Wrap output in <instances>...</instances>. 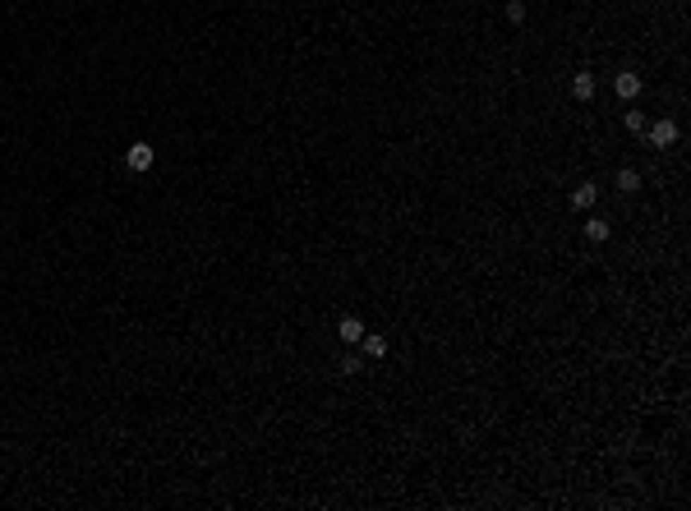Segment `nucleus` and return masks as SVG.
Returning <instances> with one entry per match:
<instances>
[{
    "label": "nucleus",
    "mask_w": 691,
    "mask_h": 511,
    "mask_svg": "<svg viewBox=\"0 0 691 511\" xmlns=\"http://www.w3.org/2000/svg\"><path fill=\"white\" fill-rule=\"evenodd\" d=\"M645 134H650L654 148H673L678 143V120H654V125H645Z\"/></svg>",
    "instance_id": "nucleus-1"
},
{
    "label": "nucleus",
    "mask_w": 691,
    "mask_h": 511,
    "mask_svg": "<svg viewBox=\"0 0 691 511\" xmlns=\"http://www.w3.org/2000/svg\"><path fill=\"white\" fill-rule=\"evenodd\" d=\"M364 332H369V327H364V318H355V313H346V318L337 323V337L346 341V346H360V337H364Z\"/></svg>",
    "instance_id": "nucleus-2"
},
{
    "label": "nucleus",
    "mask_w": 691,
    "mask_h": 511,
    "mask_svg": "<svg viewBox=\"0 0 691 511\" xmlns=\"http://www.w3.org/2000/svg\"><path fill=\"white\" fill-rule=\"evenodd\" d=\"M613 92L623 97V102H632V97H641V74H632V69H623V74L613 78Z\"/></svg>",
    "instance_id": "nucleus-3"
},
{
    "label": "nucleus",
    "mask_w": 691,
    "mask_h": 511,
    "mask_svg": "<svg viewBox=\"0 0 691 511\" xmlns=\"http://www.w3.org/2000/svg\"><path fill=\"white\" fill-rule=\"evenodd\" d=\"M360 355L364 359H383V355H387V337H383V332H364V337H360Z\"/></svg>",
    "instance_id": "nucleus-4"
},
{
    "label": "nucleus",
    "mask_w": 691,
    "mask_h": 511,
    "mask_svg": "<svg viewBox=\"0 0 691 511\" xmlns=\"http://www.w3.org/2000/svg\"><path fill=\"white\" fill-rule=\"evenodd\" d=\"M152 148H148V143H129V152H125V166H129V171H148V166H152Z\"/></svg>",
    "instance_id": "nucleus-5"
},
{
    "label": "nucleus",
    "mask_w": 691,
    "mask_h": 511,
    "mask_svg": "<svg viewBox=\"0 0 691 511\" xmlns=\"http://www.w3.org/2000/svg\"><path fill=\"white\" fill-rule=\"evenodd\" d=\"M599 203V184H576L572 189V208H594Z\"/></svg>",
    "instance_id": "nucleus-6"
},
{
    "label": "nucleus",
    "mask_w": 691,
    "mask_h": 511,
    "mask_svg": "<svg viewBox=\"0 0 691 511\" xmlns=\"http://www.w3.org/2000/svg\"><path fill=\"white\" fill-rule=\"evenodd\" d=\"M572 92L581 97V102H590V97H594V74H590V69H581V74L572 78Z\"/></svg>",
    "instance_id": "nucleus-7"
},
{
    "label": "nucleus",
    "mask_w": 691,
    "mask_h": 511,
    "mask_svg": "<svg viewBox=\"0 0 691 511\" xmlns=\"http://www.w3.org/2000/svg\"><path fill=\"white\" fill-rule=\"evenodd\" d=\"M618 189H623V193H636V189H641V171L623 166V171H618Z\"/></svg>",
    "instance_id": "nucleus-8"
},
{
    "label": "nucleus",
    "mask_w": 691,
    "mask_h": 511,
    "mask_svg": "<svg viewBox=\"0 0 691 511\" xmlns=\"http://www.w3.org/2000/svg\"><path fill=\"white\" fill-rule=\"evenodd\" d=\"M337 368H341L346 378H355V373H360V368H364V355H360V346H355L351 355H341V364H337Z\"/></svg>",
    "instance_id": "nucleus-9"
},
{
    "label": "nucleus",
    "mask_w": 691,
    "mask_h": 511,
    "mask_svg": "<svg viewBox=\"0 0 691 511\" xmlns=\"http://www.w3.org/2000/svg\"><path fill=\"white\" fill-rule=\"evenodd\" d=\"M585 240L603 244V240H608V222H594V217H590V222H585Z\"/></svg>",
    "instance_id": "nucleus-10"
},
{
    "label": "nucleus",
    "mask_w": 691,
    "mask_h": 511,
    "mask_svg": "<svg viewBox=\"0 0 691 511\" xmlns=\"http://www.w3.org/2000/svg\"><path fill=\"white\" fill-rule=\"evenodd\" d=\"M623 125L632 129V134H645V116H641V111H627V116H623Z\"/></svg>",
    "instance_id": "nucleus-11"
},
{
    "label": "nucleus",
    "mask_w": 691,
    "mask_h": 511,
    "mask_svg": "<svg viewBox=\"0 0 691 511\" xmlns=\"http://www.w3.org/2000/svg\"><path fill=\"white\" fill-rule=\"evenodd\" d=\"M507 19L521 23V19H526V5H521V0H507Z\"/></svg>",
    "instance_id": "nucleus-12"
}]
</instances>
